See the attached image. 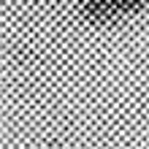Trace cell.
<instances>
[{"label": "cell", "mask_w": 149, "mask_h": 149, "mask_svg": "<svg viewBox=\"0 0 149 149\" xmlns=\"http://www.w3.org/2000/svg\"><path fill=\"white\" fill-rule=\"evenodd\" d=\"M79 16L92 27H111L130 14L122 0H79Z\"/></svg>", "instance_id": "6da1fadb"}, {"label": "cell", "mask_w": 149, "mask_h": 149, "mask_svg": "<svg viewBox=\"0 0 149 149\" xmlns=\"http://www.w3.org/2000/svg\"><path fill=\"white\" fill-rule=\"evenodd\" d=\"M122 3H125V8H127L130 16H136V14H141V11L149 8V0H122Z\"/></svg>", "instance_id": "7a4b0ae2"}]
</instances>
